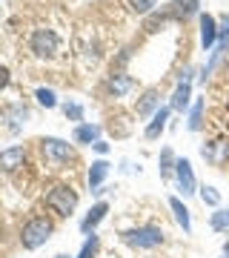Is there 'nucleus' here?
Segmentation results:
<instances>
[{
	"label": "nucleus",
	"instance_id": "nucleus-2",
	"mask_svg": "<svg viewBox=\"0 0 229 258\" xmlns=\"http://www.w3.org/2000/svg\"><path fill=\"white\" fill-rule=\"evenodd\" d=\"M46 207L55 212V215L66 218V215H72L74 207H78V192H74L69 184H57L46 192Z\"/></svg>",
	"mask_w": 229,
	"mask_h": 258
},
{
	"label": "nucleus",
	"instance_id": "nucleus-23",
	"mask_svg": "<svg viewBox=\"0 0 229 258\" xmlns=\"http://www.w3.org/2000/svg\"><path fill=\"white\" fill-rule=\"evenodd\" d=\"M35 98H37V103H40V106H46V109H55V106H57V95L52 92V89H46V86H40V89H37Z\"/></svg>",
	"mask_w": 229,
	"mask_h": 258
},
{
	"label": "nucleus",
	"instance_id": "nucleus-18",
	"mask_svg": "<svg viewBox=\"0 0 229 258\" xmlns=\"http://www.w3.org/2000/svg\"><path fill=\"white\" fill-rule=\"evenodd\" d=\"M189 98H192V83H186V81H178V89L172 92V103H169V109H178V112H183L186 106H189Z\"/></svg>",
	"mask_w": 229,
	"mask_h": 258
},
{
	"label": "nucleus",
	"instance_id": "nucleus-27",
	"mask_svg": "<svg viewBox=\"0 0 229 258\" xmlns=\"http://www.w3.org/2000/svg\"><path fill=\"white\" fill-rule=\"evenodd\" d=\"M212 230H229V210L226 212H215L212 215Z\"/></svg>",
	"mask_w": 229,
	"mask_h": 258
},
{
	"label": "nucleus",
	"instance_id": "nucleus-8",
	"mask_svg": "<svg viewBox=\"0 0 229 258\" xmlns=\"http://www.w3.org/2000/svg\"><path fill=\"white\" fill-rule=\"evenodd\" d=\"M23 161H26V149L23 147L0 149V169H3V172H15L18 166H23Z\"/></svg>",
	"mask_w": 229,
	"mask_h": 258
},
{
	"label": "nucleus",
	"instance_id": "nucleus-22",
	"mask_svg": "<svg viewBox=\"0 0 229 258\" xmlns=\"http://www.w3.org/2000/svg\"><path fill=\"white\" fill-rule=\"evenodd\" d=\"M175 161H178V158H175V152L166 147L164 152H161V175H164V178H169L175 172Z\"/></svg>",
	"mask_w": 229,
	"mask_h": 258
},
{
	"label": "nucleus",
	"instance_id": "nucleus-15",
	"mask_svg": "<svg viewBox=\"0 0 229 258\" xmlns=\"http://www.w3.org/2000/svg\"><path fill=\"white\" fill-rule=\"evenodd\" d=\"M226 152H229V144L226 141H215V144H206V147L201 149V155L209 161V164L220 166L223 161H226Z\"/></svg>",
	"mask_w": 229,
	"mask_h": 258
},
{
	"label": "nucleus",
	"instance_id": "nucleus-32",
	"mask_svg": "<svg viewBox=\"0 0 229 258\" xmlns=\"http://www.w3.org/2000/svg\"><path fill=\"white\" fill-rule=\"evenodd\" d=\"M55 258H69V255H55Z\"/></svg>",
	"mask_w": 229,
	"mask_h": 258
},
{
	"label": "nucleus",
	"instance_id": "nucleus-5",
	"mask_svg": "<svg viewBox=\"0 0 229 258\" xmlns=\"http://www.w3.org/2000/svg\"><path fill=\"white\" fill-rule=\"evenodd\" d=\"M40 152L52 164H69L74 158V147L69 141H60V138H43L40 141Z\"/></svg>",
	"mask_w": 229,
	"mask_h": 258
},
{
	"label": "nucleus",
	"instance_id": "nucleus-30",
	"mask_svg": "<svg viewBox=\"0 0 229 258\" xmlns=\"http://www.w3.org/2000/svg\"><path fill=\"white\" fill-rule=\"evenodd\" d=\"M92 149H95V152H101V155H106V152H109V144H106V141H95Z\"/></svg>",
	"mask_w": 229,
	"mask_h": 258
},
{
	"label": "nucleus",
	"instance_id": "nucleus-26",
	"mask_svg": "<svg viewBox=\"0 0 229 258\" xmlns=\"http://www.w3.org/2000/svg\"><path fill=\"white\" fill-rule=\"evenodd\" d=\"M201 198H203V204H209V207H218L220 204V192L215 186H201Z\"/></svg>",
	"mask_w": 229,
	"mask_h": 258
},
{
	"label": "nucleus",
	"instance_id": "nucleus-29",
	"mask_svg": "<svg viewBox=\"0 0 229 258\" xmlns=\"http://www.w3.org/2000/svg\"><path fill=\"white\" fill-rule=\"evenodd\" d=\"M9 81H12L9 69H6V66H0V92H3V89H6V86H9Z\"/></svg>",
	"mask_w": 229,
	"mask_h": 258
},
{
	"label": "nucleus",
	"instance_id": "nucleus-12",
	"mask_svg": "<svg viewBox=\"0 0 229 258\" xmlns=\"http://www.w3.org/2000/svg\"><path fill=\"white\" fill-rule=\"evenodd\" d=\"M158 109H161V95H158V89H149V92L137 101V106H135L137 118H149V115H155Z\"/></svg>",
	"mask_w": 229,
	"mask_h": 258
},
{
	"label": "nucleus",
	"instance_id": "nucleus-31",
	"mask_svg": "<svg viewBox=\"0 0 229 258\" xmlns=\"http://www.w3.org/2000/svg\"><path fill=\"white\" fill-rule=\"evenodd\" d=\"M223 255H229V241H226V244H223Z\"/></svg>",
	"mask_w": 229,
	"mask_h": 258
},
{
	"label": "nucleus",
	"instance_id": "nucleus-19",
	"mask_svg": "<svg viewBox=\"0 0 229 258\" xmlns=\"http://www.w3.org/2000/svg\"><path fill=\"white\" fill-rule=\"evenodd\" d=\"M226 43H229V18H226V26H223V29H218V49L212 52V60H209V66L203 69V78H206V75L212 72V66L218 63V57H220V52L226 49Z\"/></svg>",
	"mask_w": 229,
	"mask_h": 258
},
{
	"label": "nucleus",
	"instance_id": "nucleus-33",
	"mask_svg": "<svg viewBox=\"0 0 229 258\" xmlns=\"http://www.w3.org/2000/svg\"><path fill=\"white\" fill-rule=\"evenodd\" d=\"M223 258H229V255H223Z\"/></svg>",
	"mask_w": 229,
	"mask_h": 258
},
{
	"label": "nucleus",
	"instance_id": "nucleus-13",
	"mask_svg": "<svg viewBox=\"0 0 229 258\" xmlns=\"http://www.w3.org/2000/svg\"><path fill=\"white\" fill-rule=\"evenodd\" d=\"M201 43L203 49H212L218 43V23L212 15H201Z\"/></svg>",
	"mask_w": 229,
	"mask_h": 258
},
{
	"label": "nucleus",
	"instance_id": "nucleus-28",
	"mask_svg": "<svg viewBox=\"0 0 229 258\" xmlns=\"http://www.w3.org/2000/svg\"><path fill=\"white\" fill-rule=\"evenodd\" d=\"M63 112H66V118L69 120H83V106L81 103H66Z\"/></svg>",
	"mask_w": 229,
	"mask_h": 258
},
{
	"label": "nucleus",
	"instance_id": "nucleus-6",
	"mask_svg": "<svg viewBox=\"0 0 229 258\" xmlns=\"http://www.w3.org/2000/svg\"><path fill=\"white\" fill-rule=\"evenodd\" d=\"M175 178H178V189L183 192V198L198 192V181H195V172H192V164L186 158H178L175 161Z\"/></svg>",
	"mask_w": 229,
	"mask_h": 258
},
{
	"label": "nucleus",
	"instance_id": "nucleus-3",
	"mask_svg": "<svg viewBox=\"0 0 229 258\" xmlns=\"http://www.w3.org/2000/svg\"><path fill=\"white\" fill-rule=\"evenodd\" d=\"M123 241L135 249H155L164 244V230L155 227V224H146V227H135V230L123 232Z\"/></svg>",
	"mask_w": 229,
	"mask_h": 258
},
{
	"label": "nucleus",
	"instance_id": "nucleus-16",
	"mask_svg": "<svg viewBox=\"0 0 229 258\" xmlns=\"http://www.w3.org/2000/svg\"><path fill=\"white\" fill-rule=\"evenodd\" d=\"M101 132L103 129L98 126V123H78V129H74V144H95V141H101Z\"/></svg>",
	"mask_w": 229,
	"mask_h": 258
},
{
	"label": "nucleus",
	"instance_id": "nucleus-11",
	"mask_svg": "<svg viewBox=\"0 0 229 258\" xmlns=\"http://www.w3.org/2000/svg\"><path fill=\"white\" fill-rule=\"evenodd\" d=\"M106 175H109V164L106 161H92V166H89V175H86V181H89V189L92 192H98L103 186V181H106Z\"/></svg>",
	"mask_w": 229,
	"mask_h": 258
},
{
	"label": "nucleus",
	"instance_id": "nucleus-10",
	"mask_svg": "<svg viewBox=\"0 0 229 258\" xmlns=\"http://www.w3.org/2000/svg\"><path fill=\"white\" fill-rule=\"evenodd\" d=\"M106 212H109V204H106V201H98L89 212H86V218L81 221V230L86 232V235H92V232H95V227H98L103 218H106Z\"/></svg>",
	"mask_w": 229,
	"mask_h": 258
},
{
	"label": "nucleus",
	"instance_id": "nucleus-24",
	"mask_svg": "<svg viewBox=\"0 0 229 258\" xmlns=\"http://www.w3.org/2000/svg\"><path fill=\"white\" fill-rule=\"evenodd\" d=\"M155 6H158V0H129V9L137 12V15H149Z\"/></svg>",
	"mask_w": 229,
	"mask_h": 258
},
{
	"label": "nucleus",
	"instance_id": "nucleus-9",
	"mask_svg": "<svg viewBox=\"0 0 229 258\" xmlns=\"http://www.w3.org/2000/svg\"><path fill=\"white\" fill-rule=\"evenodd\" d=\"M0 118L6 120V129H9V132H20L23 123H26V118H29V109L20 106V103H15V106H6Z\"/></svg>",
	"mask_w": 229,
	"mask_h": 258
},
{
	"label": "nucleus",
	"instance_id": "nucleus-21",
	"mask_svg": "<svg viewBox=\"0 0 229 258\" xmlns=\"http://www.w3.org/2000/svg\"><path fill=\"white\" fill-rule=\"evenodd\" d=\"M98 247H101V241H98V235L92 232V235H86V241H83L81 252H78L74 258H95V255H98Z\"/></svg>",
	"mask_w": 229,
	"mask_h": 258
},
{
	"label": "nucleus",
	"instance_id": "nucleus-7",
	"mask_svg": "<svg viewBox=\"0 0 229 258\" xmlns=\"http://www.w3.org/2000/svg\"><path fill=\"white\" fill-rule=\"evenodd\" d=\"M198 9H201V0H172L166 6L172 20H189L192 15H198Z\"/></svg>",
	"mask_w": 229,
	"mask_h": 258
},
{
	"label": "nucleus",
	"instance_id": "nucleus-17",
	"mask_svg": "<svg viewBox=\"0 0 229 258\" xmlns=\"http://www.w3.org/2000/svg\"><path fill=\"white\" fill-rule=\"evenodd\" d=\"M169 210L175 212V221L181 224L183 232H192V215H189V210H186V204L181 198H169Z\"/></svg>",
	"mask_w": 229,
	"mask_h": 258
},
{
	"label": "nucleus",
	"instance_id": "nucleus-1",
	"mask_svg": "<svg viewBox=\"0 0 229 258\" xmlns=\"http://www.w3.org/2000/svg\"><path fill=\"white\" fill-rule=\"evenodd\" d=\"M52 232H55V224L49 221L46 215H35L32 221L23 224V230H20V244H23V249H37L52 238Z\"/></svg>",
	"mask_w": 229,
	"mask_h": 258
},
{
	"label": "nucleus",
	"instance_id": "nucleus-20",
	"mask_svg": "<svg viewBox=\"0 0 229 258\" xmlns=\"http://www.w3.org/2000/svg\"><path fill=\"white\" fill-rule=\"evenodd\" d=\"M132 86H135V81H132L129 75H115V78H112V83H109V89L115 92V98L126 95L129 89H132Z\"/></svg>",
	"mask_w": 229,
	"mask_h": 258
},
{
	"label": "nucleus",
	"instance_id": "nucleus-25",
	"mask_svg": "<svg viewBox=\"0 0 229 258\" xmlns=\"http://www.w3.org/2000/svg\"><path fill=\"white\" fill-rule=\"evenodd\" d=\"M201 115H203V101H198L192 106V112H189V129H192V132L201 129Z\"/></svg>",
	"mask_w": 229,
	"mask_h": 258
},
{
	"label": "nucleus",
	"instance_id": "nucleus-14",
	"mask_svg": "<svg viewBox=\"0 0 229 258\" xmlns=\"http://www.w3.org/2000/svg\"><path fill=\"white\" fill-rule=\"evenodd\" d=\"M166 120H169V106H161V109L152 115V120H149V126H146V135L149 141H155V138H161V132L166 129Z\"/></svg>",
	"mask_w": 229,
	"mask_h": 258
},
{
	"label": "nucleus",
	"instance_id": "nucleus-4",
	"mask_svg": "<svg viewBox=\"0 0 229 258\" xmlns=\"http://www.w3.org/2000/svg\"><path fill=\"white\" fill-rule=\"evenodd\" d=\"M57 46H60V40H57V35L52 29H35L32 37H29V49H32L37 57H55Z\"/></svg>",
	"mask_w": 229,
	"mask_h": 258
}]
</instances>
